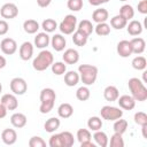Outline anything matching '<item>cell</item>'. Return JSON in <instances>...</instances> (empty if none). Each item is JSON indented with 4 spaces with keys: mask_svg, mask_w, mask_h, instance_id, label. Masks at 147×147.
<instances>
[{
    "mask_svg": "<svg viewBox=\"0 0 147 147\" xmlns=\"http://www.w3.org/2000/svg\"><path fill=\"white\" fill-rule=\"evenodd\" d=\"M84 6L83 0H68L67 7L72 11H79Z\"/></svg>",
    "mask_w": 147,
    "mask_h": 147,
    "instance_id": "cell-44",
    "label": "cell"
},
{
    "mask_svg": "<svg viewBox=\"0 0 147 147\" xmlns=\"http://www.w3.org/2000/svg\"><path fill=\"white\" fill-rule=\"evenodd\" d=\"M51 42V38L48 36L47 32H39L37 33V36L34 37V45L37 48H40V49H45Z\"/></svg>",
    "mask_w": 147,
    "mask_h": 147,
    "instance_id": "cell-16",
    "label": "cell"
},
{
    "mask_svg": "<svg viewBox=\"0 0 147 147\" xmlns=\"http://www.w3.org/2000/svg\"><path fill=\"white\" fill-rule=\"evenodd\" d=\"M41 28L44 29L45 32L51 33V32H54V31L57 29V23H56V21L53 20V18H46V20L42 21Z\"/></svg>",
    "mask_w": 147,
    "mask_h": 147,
    "instance_id": "cell-36",
    "label": "cell"
},
{
    "mask_svg": "<svg viewBox=\"0 0 147 147\" xmlns=\"http://www.w3.org/2000/svg\"><path fill=\"white\" fill-rule=\"evenodd\" d=\"M114 122H115L114 123V126H113L114 132L119 133V134H123L126 131V129H127V121L126 119H123L121 117V118H118V119H116Z\"/></svg>",
    "mask_w": 147,
    "mask_h": 147,
    "instance_id": "cell-37",
    "label": "cell"
},
{
    "mask_svg": "<svg viewBox=\"0 0 147 147\" xmlns=\"http://www.w3.org/2000/svg\"><path fill=\"white\" fill-rule=\"evenodd\" d=\"M51 2H52V0H37V5L39 7H41V8L48 7L51 5Z\"/></svg>",
    "mask_w": 147,
    "mask_h": 147,
    "instance_id": "cell-47",
    "label": "cell"
},
{
    "mask_svg": "<svg viewBox=\"0 0 147 147\" xmlns=\"http://www.w3.org/2000/svg\"><path fill=\"white\" fill-rule=\"evenodd\" d=\"M76 138H77V140L79 142H84V141L91 140L92 134H91L90 130H87V129H79L77 131V133H76Z\"/></svg>",
    "mask_w": 147,
    "mask_h": 147,
    "instance_id": "cell-40",
    "label": "cell"
},
{
    "mask_svg": "<svg viewBox=\"0 0 147 147\" xmlns=\"http://www.w3.org/2000/svg\"><path fill=\"white\" fill-rule=\"evenodd\" d=\"M40 107H39V111L41 114H48L55 103V99H56V93L53 88L51 87H46L42 88L40 91Z\"/></svg>",
    "mask_w": 147,
    "mask_h": 147,
    "instance_id": "cell-2",
    "label": "cell"
},
{
    "mask_svg": "<svg viewBox=\"0 0 147 147\" xmlns=\"http://www.w3.org/2000/svg\"><path fill=\"white\" fill-rule=\"evenodd\" d=\"M1 140L6 145H14L17 140V133L14 129H5L1 132Z\"/></svg>",
    "mask_w": 147,
    "mask_h": 147,
    "instance_id": "cell-18",
    "label": "cell"
},
{
    "mask_svg": "<svg viewBox=\"0 0 147 147\" xmlns=\"http://www.w3.org/2000/svg\"><path fill=\"white\" fill-rule=\"evenodd\" d=\"M1 52L6 55H13L17 51V44L13 38H3L0 42Z\"/></svg>",
    "mask_w": 147,
    "mask_h": 147,
    "instance_id": "cell-9",
    "label": "cell"
},
{
    "mask_svg": "<svg viewBox=\"0 0 147 147\" xmlns=\"http://www.w3.org/2000/svg\"><path fill=\"white\" fill-rule=\"evenodd\" d=\"M72 114H74V107L68 102L61 103L57 108V115L61 118H64V119L69 118V117L72 116Z\"/></svg>",
    "mask_w": 147,
    "mask_h": 147,
    "instance_id": "cell-24",
    "label": "cell"
},
{
    "mask_svg": "<svg viewBox=\"0 0 147 147\" xmlns=\"http://www.w3.org/2000/svg\"><path fill=\"white\" fill-rule=\"evenodd\" d=\"M6 64H7V61H6V59H5V56H2V55H0V69H2V68H5V67H6Z\"/></svg>",
    "mask_w": 147,
    "mask_h": 147,
    "instance_id": "cell-51",
    "label": "cell"
},
{
    "mask_svg": "<svg viewBox=\"0 0 147 147\" xmlns=\"http://www.w3.org/2000/svg\"><path fill=\"white\" fill-rule=\"evenodd\" d=\"M20 57L23 61H28L32 57L33 55V45L30 41H24L21 46H20V51H18Z\"/></svg>",
    "mask_w": 147,
    "mask_h": 147,
    "instance_id": "cell-13",
    "label": "cell"
},
{
    "mask_svg": "<svg viewBox=\"0 0 147 147\" xmlns=\"http://www.w3.org/2000/svg\"><path fill=\"white\" fill-rule=\"evenodd\" d=\"M130 44H131V47H132V53L133 54H137V55H140L145 52V48H146V41L144 38L141 37H134L130 40Z\"/></svg>",
    "mask_w": 147,
    "mask_h": 147,
    "instance_id": "cell-12",
    "label": "cell"
},
{
    "mask_svg": "<svg viewBox=\"0 0 147 147\" xmlns=\"http://www.w3.org/2000/svg\"><path fill=\"white\" fill-rule=\"evenodd\" d=\"M93 139L95 141V144L100 147H107L108 146V137L106 134V132L101 131V130H98V131H94V134H93Z\"/></svg>",
    "mask_w": 147,
    "mask_h": 147,
    "instance_id": "cell-28",
    "label": "cell"
},
{
    "mask_svg": "<svg viewBox=\"0 0 147 147\" xmlns=\"http://www.w3.org/2000/svg\"><path fill=\"white\" fill-rule=\"evenodd\" d=\"M116 101H117L119 108H122L124 110H132L136 107V100L131 95H127V94L118 96V99Z\"/></svg>",
    "mask_w": 147,
    "mask_h": 147,
    "instance_id": "cell-11",
    "label": "cell"
},
{
    "mask_svg": "<svg viewBox=\"0 0 147 147\" xmlns=\"http://www.w3.org/2000/svg\"><path fill=\"white\" fill-rule=\"evenodd\" d=\"M87 39H88V37H86L85 34L80 33V32L77 31V30L72 33V41H74V44H75L76 46H79V47L85 46V45L87 44Z\"/></svg>",
    "mask_w": 147,
    "mask_h": 147,
    "instance_id": "cell-34",
    "label": "cell"
},
{
    "mask_svg": "<svg viewBox=\"0 0 147 147\" xmlns=\"http://www.w3.org/2000/svg\"><path fill=\"white\" fill-rule=\"evenodd\" d=\"M79 82V74L75 70H70V71H65L64 74V84L69 87H74L78 84Z\"/></svg>",
    "mask_w": 147,
    "mask_h": 147,
    "instance_id": "cell-21",
    "label": "cell"
},
{
    "mask_svg": "<svg viewBox=\"0 0 147 147\" xmlns=\"http://www.w3.org/2000/svg\"><path fill=\"white\" fill-rule=\"evenodd\" d=\"M109 17V13L107 9L105 8H98L93 11L92 14V20L95 22V23H102V22H106Z\"/></svg>",
    "mask_w": 147,
    "mask_h": 147,
    "instance_id": "cell-25",
    "label": "cell"
},
{
    "mask_svg": "<svg viewBox=\"0 0 147 147\" xmlns=\"http://www.w3.org/2000/svg\"><path fill=\"white\" fill-rule=\"evenodd\" d=\"M62 59L65 64H76L79 61V53L75 48H68L64 51Z\"/></svg>",
    "mask_w": 147,
    "mask_h": 147,
    "instance_id": "cell-14",
    "label": "cell"
},
{
    "mask_svg": "<svg viewBox=\"0 0 147 147\" xmlns=\"http://www.w3.org/2000/svg\"><path fill=\"white\" fill-rule=\"evenodd\" d=\"M0 102L6 107L7 110H15L18 107V101L17 98L14 93H6L1 96Z\"/></svg>",
    "mask_w": 147,
    "mask_h": 147,
    "instance_id": "cell-10",
    "label": "cell"
},
{
    "mask_svg": "<svg viewBox=\"0 0 147 147\" xmlns=\"http://www.w3.org/2000/svg\"><path fill=\"white\" fill-rule=\"evenodd\" d=\"M119 1H127V0H119Z\"/></svg>",
    "mask_w": 147,
    "mask_h": 147,
    "instance_id": "cell-54",
    "label": "cell"
},
{
    "mask_svg": "<svg viewBox=\"0 0 147 147\" xmlns=\"http://www.w3.org/2000/svg\"><path fill=\"white\" fill-rule=\"evenodd\" d=\"M29 146L30 147H45L46 146V141L39 136H33L29 140Z\"/></svg>",
    "mask_w": 147,
    "mask_h": 147,
    "instance_id": "cell-43",
    "label": "cell"
},
{
    "mask_svg": "<svg viewBox=\"0 0 147 147\" xmlns=\"http://www.w3.org/2000/svg\"><path fill=\"white\" fill-rule=\"evenodd\" d=\"M110 147H123L124 146V140L122 138V134L119 133H114L110 138Z\"/></svg>",
    "mask_w": 147,
    "mask_h": 147,
    "instance_id": "cell-41",
    "label": "cell"
},
{
    "mask_svg": "<svg viewBox=\"0 0 147 147\" xmlns=\"http://www.w3.org/2000/svg\"><path fill=\"white\" fill-rule=\"evenodd\" d=\"M9 87H10V91L15 95H23L28 90V84H26L25 79H23L21 77H15L10 80Z\"/></svg>",
    "mask_w": 147,
    "mask_h": 147,
    "instance_id": "cell-7",
    "label": "cell"
},
{
    "mask_svg": "<svg viewBox=\"0 0 147 147\" xmlns=\"http://www.w3.org/2000/svg\"><path fill=\"white\" fill-rule=\"evenodd\" d=\"M76 30L79 31L80 33L85 34L86 37H90L91 33H92L93 30H94V26L92 25V22H91V21H88V20H83V21H80V22L78 23Z\"/></svg>",
    "mask_w": 147,
    "mask_h": 147,
    "instance_id": "cell-23",
    "label": "cell"
},
{
    "mask_svg": "<svg viewBox=\"0 0 147 147\" xmlns=\"http://www.w3.org/2000/svg\"><path fill=\"white\" fill-rule=\"evenodd\" d=\"M127 86L131 92V96L136 101L142 102V101L147 100V88H146L144 82H141L139 78H137V77L130 78L127 82Z\"/></svg>",
    "mask_w": 147,
    "mask_h": 147,
    "instance_id": "cell-1",
    "label": "cell"
},
{
    "mask_svg": "<svg viewBox=\"0 0 147 147\" xmlns=\"http://www.w3.org/2000/svg\"><path fill=\"white\" fill-rule=\"evenodd\" d=\"M138 11L140 14H147V0H140L138 2Z\"/></svg>",
    "mask_w": 147,
    "mask_h": 147,
    "instance_id": "cell-46",
    "label": "cell"
},
{
    "mask_svg": "<svg viewBox=\"0 0 147 147\" xmlns=\"http://www.w3.org/2000/svg\"><path fill=\"white\" fill-rule=\"evenodd\" d=\"M78 74L83 84L90 86L93 85L98 78V68L92 64H80L78 67Z\"/></svg>",
    "mask_w": 147,
    "mask_h": 147,
    "instance_id": "cell-3",
    "label": "cell"
},
{
    "mask_svg": "<svg viewBox=\"0 0 147 147\" xmlns=\"http://www.w3.org/2000/svg\"><path fill=\"white\" fill-rule=\"evenodd\" d=\"M26 122H28V118L24 114L22 113H15L10 116V123L16 129H21V127H24L26 125Z\"/></svg>",
    "mask_w": 147,
    "mask_h": 147,
    "instance_id": "cell-19",
    "label": "cell"
},
{
    "mask_svg": "<svg viewBox=\"0 0 147 147\" xmlns=\"http://www.w3.org/2000/svg\"><path fill=\"white\" fill-rule=\"evenodd\" d=\"M0 15L2 18L5 20H11L15 18L18 15V8L15 3L13 2H7L5 5H2V7L0 8Z\"/></svg>",
    "mask_w": 147,
    "mask_h": 147,
    "instance_id": "cell-8",
    "label": "cell"
},
{
    "mask_svg": "<svg viewBox=\"0 0 147 147\" xmlns=\"http://www.w3.org/2000/svg\"><path fill=\"white\" fill-rule=\"evenodd\" d=\"M52 72L56 76H61V75H64L65 71H67V64L64 62H61V61H57V62H53L52 63Z\"/></svg>",
    "mask_w": 147,
    "mask_h": 147,
    "instance_id": "cell-38",
    "label": "cell"
},
{
    "mask_svg": "<svg viewBox=\"0 0 147 147\" xmlns=\"http://www.w3.org/2000/svg\"><path fill=\"white\" fill-rule=\"evenodd\" d=\"M1 92H2V84L0 83V93H1Z\"/></svg>",
    "mask_w": 147,
    "mask_h": 147,
    "instance_id": "cell-53",
    "label": "cell"
},
{
    "mask_svg": "<svg viewBox=\"0 0 147 147\" xmlns=\"http://www.w3.org/2000/svg\"><path fill=\"white\" fill-rule=\"evenodd\" d=\"M94 31L98 36L100 37H106L110 33V25L106 22L102 23H96V25L94 26Z\"/></svg>",
    "mask_w": 147,
    "mask_h": 147,
    "instance_id": "cell-32",
    "label": "cell"
},
{
    "mask_svg": "<svg viewBox=\"0 0 147 147\" xmlns=\"http://www.w3.org/2000/svg\"><path fill=\"white\" fill-rule=\"evenodd\" d=\"M131 64H132L133 69H136V70H145L146 67H147V60L142 55H137L132 60Z\"/></svg>",
    "mask_w": 147,
    "mask_h": 147,
    "instance_id": "cell-33",
    "label": "cell"
},
{
    "mask_svg": "<svg viewBox=\"0 0 147 147\" xmlns=\"http://www.w3.org/2000/svg\"><path fill=\"white\" fill-rule=\"evenodd\" d=\"M80 146H82V147H95V144H93L91 140H88V141L80 142Z\"/></svg>",
    "mask_w": 147,
    "mask_h": 147,
    "instance_id": "cell-50",
    "label": "cell"
},
{
    "mask_svg": "<svg viewBox=\"0 0 147 147\" xmlns=\"http://www.w3.org/2000/svg\"><path fill=\"white\" fill-rule=\"evenodd\" d=\"M9 30V25L6 20H0V36H5Z\"/></svg>",
    "mask_w": 147,
    "mask_h": 147,
    "instance_id": "cell-45",
    "label": "cell"
},
{
    "mask_svg": "<svg viewBox=\"0 0 147 147\" xmlns=\"http://www.w3.org/2000/svg\"><path fill=\"white\" fill-rule=\"evenodd\" d=\"M141 127H142V137H144L145 139H147V136H146V129H147V125H142Z\"/></svg>",
    "mask_w": 147,
    "mask_h": 147,
    "instance_id": "cell-52",
    "label": "cell"
},
{
    "mask_svg": "<svg viewBox=\"0 0 147 147\" xmlns=\"http://www.w3.org/2000/svg\"><path fill=\"white\" fill-rule=\"evenodd\" d=\"M6 115H7V109H6V107L0 102V119L3 118V117H6Z\"/></svg>",
    "mask_w": 147,
    "mask_h": 147,
    "instance_id": "cell-49",
    "label": "cell"
},
{
    "mask_svg": "<svg viewBox=\"0 0 147 147\" xmlns=\"http://www.w3.org/2000/svg\"><path fill=\"white\" fill-rule=\"evenodd\" d=\"M39 29H40V25H39V23H38L36 20L30 18V20L24 21V23H23V30H24L26 33H29V34H34V33H37V31H38Z\"/></svg>",
    "mask_w": 147,
    "mask_h": 147,
    "instance_id": "cell-26",
    "label": "cell"
},
{
    "mask_svg": "<svg viewBox=\"0 0 147 147\" xmlns=\"http://www.w3.org/2000/svg\"><path fill=\"white\" fill-rule=\"evenodd\" d=\"M133 119H134V123L138 124V125H147V114L144 113V111H138L134 114L133 116Z\"/></svg>",
    "mask_w": 147,
    "mask_h": 147,
    "instance_id": "cell-42",
    "label": "cell"
},
{
    "mask_svg": "<svg viewBox=\"0 0 147 147\" xmlns=\"http://www.w3.org/2000/svg\"><path fill=\"white\" fill-rule=\"evenodd\" d=\"M60 136V140H61V147H71L75 144V139H74V134L69 131H63L61 133H59Z\"/></svg>",
    "mask_w": 147,
    "mask_h": 147,
    "instance_id": "cell-29",
    "label": "cell"
},
{
    "mask_svg": "<svg viewBox=\"0 0 147 147\" xmlns=\"http://www.w3.org/2000/svg\"><path fill=\"white\" fill-rule=\"evenodd\" d=\"M116 51H117V54L121 57H129L130 55L133 54L132 53V47H131L130 40H121L117 44Z\"/></svg>",
    "mask_w": 147,
    "mask_h": 147,
    "instance_id": "cell-15",
    "label": "cell"
},
{
    "mask_svg": "<svg viewBox=\"0 0 147 147\" xmlns=\"http://www.w3.org/2000/svg\"><path fill=\"white\" fill-rule=\"evenodd\" d=\"M126 30H127V33L130 34V36H139V34H141V32H142V30H144V26H142V24L139 22V21H137V20H131V22L129 23V24H126Z\"/></svg>",
    "mask_w": 147,
    "mask_h": 147,
    "instance_id": "cell-20",
    "label": "cell"
},
{
    "mask_svg": "<svg viewBox=\"0 0 147 147\" xmlns=\"http://www.w3.org/2000/svg\"><path fill=\"white\" fill-rule=\"evenodd\" d=\"M53 62H54V56L52 52L47 49H42L32 61V67L37 71H44L47 68H49Z\"/></svg>",
    "mask_w": 147,
    "mask_h": 147,
    "instance_id": "cell-4",
    "label": "cell"
},
{
    "mask_svg": "<svg viewBox=\"0 0 147 147\" xmlns=\"http://www.w3.org/2000/svg\"><path fill=\"white\" fill-rule=\"evenodd\" d=\"M87 127L91 130V131H98V130H101L102 127V119L98 116H92L88 118L87 121Z\"/></svg>",
    "mask_w": 147,
    "mask_h": 147,
    "instance_id": "cell-35",
    "label": "cell"
},
{
    "mask_svg": "<svg viewBox=\"0 0 147 147\" xmlns=\"http://www.w3.org/2000/svg\"><path fill=\"white\" fill-rule=\"evenodd\" d=\"M57 28L63 34H72L77 29V17L71 14L65 15Z\"/></svg>",
    "mask_w": 147,
    "mask_h": 147,
    "instance_id": "cell-5",
    "label": "cell"
},
{
    "mask_svg": "<svg viewBox=\"0 0 147 147\" xmlns=\"http://www.w3.org/2000/svg\"><path fill=\"white\" fill-rule=\"evenodd\" d=\"M118 96H119V91L114 85H109L103 90V98L107 101H110V102L116 101L118 99Z\"/></svg>",
    "mask_w": 147,
    "mask_h": 147,
    "instance_id": "cell-22",
    "label": "cell"
},
{
    "mask_svg": "<svg viewBox=\"0 0 147 147\" xmlns=\"http://www.w3.org/2000/svg\"><path fill=\"white\" fill-rule=\"evenodd\" d=\"M60 124H61V122H60V119H59L57 117H51V118H48V119L45 122L44 129H45L46 132L53 133V132H55V131L60 127Z\"/></svg>",
    "mask_w": 147,
    "mask_h": 147,
    "instance_id": "cell-27",
    "label": "cell"
},
{
    "mask_svg": "<svg viewBox=\"0 0 147 147\" xmlns=\"http://www.w3.org/2000/svg\"><path fill=\"white\" fill-rule=\"evenodd\" d=\"M109 0H88V3L92 5V6H100V5H103V3H107Z\"/></svg>",
    "mask_w": 147,
    "mask_h": 147,
    "instance_id": "cell-48",
    "label": "cell"
},
{
    "mask_svg": "<svg viewBox=\"0 0 147 147\" xmlns=\"http://www.w3.org/2000/svg\"><path fill=\"white\" fill-rule=\"evenodd\" d=\"M119 15L122 17H124L129 22L134 17V9H133V7L131 5H123L119 8Z\"/></svg>",
    "mask_w": 147,
    "mask_h": 147,
    "instance_id": "cell-31",
    "label": "cell"
},
{
    "mask_svg": "<svg viewBox=\"0 0 147 147\" xmlns=\"http://www.w3.org/2000/svg\"><path fill=\"white\" fill-rule=\"evenodd\" d=\"M126 24H127V21L124 17H122L119 14L110 18V26L114 28L115 30H122L126 26Z\"/></svg>",
    "mask_w": 147,
    "mask_h": 147,
    "instance_id": "cell-30",
    "label": "cell"
},
{
    "mask_svg": "<svg viewBox=\"0 0 147 147\" xmlns=\"http://www.w3.org/2000/svg\"><path fill=\"white\" fill-rule=\"evenodd\" d=\"M100 115L102 119L106 121H116L123 116V110L114 106H103L100 110Z\"/></svg>",
    "mask_w": 147,
    "mask_h": 147,
    "instance_id": "cell-6",
    "label": "cell"
},
{
    "mask_svg": "<svg viewBox=\"0 0 147 147\" xmlns=\"http://www.w3.org/2000/svg\"><path fill=\"white\" fill-rule=\"evenodd\" d=\"M51 44L53 49H55L56 52H62L67 45V40L61 33H55L51 39Z\"/></svg>",
    "mask_w": 147,
    "mask_h": 147,
    "instance_id": "cell-17",
    "label": "cell"
},
{
    "mask_svg": "<svg viewBox=\"0 0 147 147\" xmlns=\"http://www.w3.org/2000/svg\"><path fill=\"white\" fill-rule=\"evenodd\" d=\"M90 96H91V92H90V90H88V87L86 85L80 86V87L77 88V91H76V98L79 101H86V100L90 99Z\"/></svg>",
    "mask_w": 147,
    "mask_h": 147,
    "instance_id": "cell-39",
    "label": "cell"
}]
</instances>
